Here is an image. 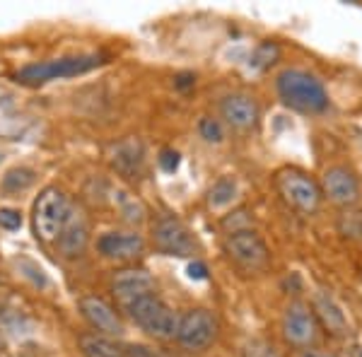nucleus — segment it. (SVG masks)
Segmentation results:
<instances>
[{
	"mask_svg": "<svg viewBox=\"0 0 362 357\" xmlns=\"http://www.w3.org/2000/svg\"><path fill=\"white\" fill-rule=\"evenodd\" d=\"M278 95L283 97L285 104L300 111H309V114H317L329 107L324 85L307 70H283L278 75Z\"/></svg>",
	"mask_w": 362,
	"mask_h": 357,
	"instance_id": "obj_1",
	"label": "nucleus"
},
{
	"mask_svg": "<svg viewBox=\"0 0 362 357\" xmlns=\"http://www.w3.org/2000/svg\"><path fill=\"white\" fill-rule=\"evenodd\" d=\"M73 213V203L70 198L56 186H49L39 193V198L34 201V210H32V225H34V234L42 242H56L61 237L63 227Z\"/></svg>",
	"mask_w": 362,
	"mask_h": 357,
	"instance_id": "obj_2",
	"label": "nucleus"
},
{
	"mask_svg": "<svg viewBox=\"0 0 362 357\" xmlns=\"http://www.w3.org/2000/svg\"><path fill=\"white\" fill-rule=\"evenodd\" d=\"M128 314L145 333L157 341H172L179 336V316L167 307L157 295H145L126 304Z\"/></svg>",
	"mask_w": 362,
	"mask_h": 357,
	"instance_id": "obj_3",
	"label": "nucleus"
},
{
	"mask_svg": "<svg viewBox=\"0 0 362 357\" xmlns=\"http://www.w3.org/2000/svg\"><path fill=\"white\" fill-rule=\"evenodd\" d=\"M104 61H107L104 54H83V56L56 58V61L32 63V66H25L17 73V80L29 85H42V83H51V80L75 78V75H83L99 68Z\"/></svg>",
	"mask_w": 362,
	"mask_h": 357,
	"instance_id": "obj_4",
	"label": "nucleus"
},
{
	"mask_svg": "<svg viewBox=\"0 0 362 357\" xmlns=\"http://www.w3.org/2000/svg\"><path fill=\"white\" fill-rule=\"evenodd\" d=\"M225 249L244 271H264L268 261H271L266 244L261 242L259 234H254L251 230L230 232L225 239Z\"/></svg>",
	"mask_w": 362,
	"mask_h": 357,
	"instance_id": "obj_5",
	"label": "nucleus"
},
{
	"mask_svg": "<svg viewBox=\"0 0 362 357\" xmlns=\"http://www.w3.org/2000/svg\"><path fill=\"white\" fill-rule=\"evenodd\" d=\"M278 191L283 198L300 213H314L321 203V191L307 174L295 172V169H285L278 174Z\"/></svg>",
	"mask_w": 362,
	"mask_h": 357,
	"instance_id": "obj_6",
	"label": "nucleus"
},
{
	"mask_svg": "<svg viewBox=\"0 0 362 357\" xmlns=\"http://www.w3.org/2000/svg\"><path fill=\"white\" fill-rule=\"evenodd\" d=\"M218 338V319L208 309H194L179 321L177 341L191 353H201Z\"/></svg>",
	"mask_w": 362,
	"mask_h": 357,
	"instance_id": "obj_7",
	"label": "nucleus"
},
{
	"mask_svg": "<svg viewBox=\"0 0 362 357\" xmlns=\"http://www.w3.org/2000/svg\"><path fill=\"white\" fill-rule=\"evenodd\" d=\"M153 237H155V247L160 249L162 254L191 256L196 251V242H194V237H191L189 227L179 218H174V215H162V218L155 222Z\"/></svg>",
	"mask_w": 362,
	"mask_h": 357,
	"instance_id": "obj_8",
	"label": "nucleus"
},
{
	"mask_svg": "<svg viewBox=\"0 0 362 357\" xmlns=\"http://www.w3.org/2000/svg\"><path fill=\"white\" fill-rule=\"evenodd\" d=\"M283 333L293 345H305L314 343L317 338V321H314V312L302 302H293L285 309L283 316Z\"/></svg>",
	"mask_w": 362,
	"mask_h": 357,
	"instance_id": "obj_9",
	"label": "nucleus"
},
{
	"mask_svg": "<svg viewBox=\"0 0 362 357\" xmlns=\"http://www.w3.org/2000/svg\"><path fill=\"white\" fill-rule=\"evenodd\" d=\"M97 249L107 259L133 261L145 251V239L133 232H107L97 239Z\"/></svg>",
	"mask_w": 362,
	"mask_h": 357,
	"instance_id": "obj_10",
	"label": "nucleus"
},
{
	"mask_svg": "<svg viewBox=\"0 0 362 357\" xmlns=\"http://www.w3.org/2000/svg\"><path fill=\"white\" fill-rule=\"evenodd\" d=\"M109 162L124 177H138L145 165V145L140 138H124L109 148Z\"/></svg>",
	"mask_w": 362,
	"mask_h": 357,
	"instance_id": "obj_11",
	"label": "nucleus"
},
{
	"mask_svg": "<svg viewBox=\"0 0 362 357\" xmlns=\"http://www.w3.org/2000/svg\"><path fill=\"white\" fill-rule=\"evenodd\" d=\"M80 312L87 319V324L95 331L104 333V336H121L124 333V324H121L119 314L102 297H83L80 300Z\"/></svg>",
	"mask_w": 362,
	"mask_h": 357,
	"instance_id": "obj_12",
	"label": "nucleus"
},
{
	"mask_svg": "<svg viewBox=\"0 0 362 357\" xmlns=\"http://www.w3.org/2000/svg\"><path fill=\"white\" fill-rule=\"evenodd\" d=\"M112 290L119 300H124V304L138 300V297L153 295L155 290V280L148 271H140V268H126L119 271L112 280Z\"/></svg>",
	"mask_w": 362,
	"mask_h": 357,
	"instance_id": "obj_13",
	"label": "nucleus"
},
{
	"mask_svg": "<svg viewBox=\"0 0 362 357\" xmlns=\"http://www.w3.org/2000/svg\"><path fill=\"white\" fill-rule=\"evenodd\" d=\"M324 193L338 206H353L360 198V184L346 167H331L324 174Z\"/></svg>",
	"mask_w": 362,
	"mask_h": 357,
	"instance_id": "obj_14",
	"label": "nucleus"
},
{
	"mask_svg": "<svg viewBox=\"0 0 362 357\" xmlns=\"http://www.w3.org/2000/svg\"><path fill=\"white\" fill-rule=\"evenodd\" d=\"M87 239H90V225H87V218H85L83 210L73 206V213H70L66 227H63L61 237H58V247H61V251L68 256V259H75V256H80L85 251Z\"/></svg>",
	"mask_w": 362,
	"mask_h": 357,
	"instance_id": "obj_15",
	"label": "nucleus"
},
{
	"mask_svg": "<svg viewBox=\"0 0 362 357\" xmlns=\"http://www.w3.org/2000/svg\"><path fill=\"white\" fill-rule=\"evenodd\" d=\"M220 111H223L227 124L232 128H239V131H247L259 119V107H256V102L249 95L225 97L223 104H220Z\"/></svg>",
	"mask_w": 362,
	"mask_h": 357,
	"instance_id": "obj_16",
	"label": "nucleus"
},
{
	"mask_svg": "<svg viewBox=\"0 0 362 357\" xmlns=\"http://www.w3.org/2000/svg\"><path fill=\"white\" fill-rule=\"evenodd\" d=\"M314 312L319 314L321 324L326 326L334 336H346L348 333V321H346V314L341 312V307H338V302L334 297L329 295V292H317L314 295Z\"/></svg>",
	"mask_w": 362,
	"mask_h": 357,
	"instance_id": "obj_17",
	"label": "nucleus"
},
{
	"mask_svg": "<svg viewBox=\"0 0 362 357\" xmlns=\"http://www.w3.org/2000/svg\"><path fill=\"white\" fill-rule=\"evenodd\" d=\"M114 196V206L119 210V215L124 218L126 222H131V225H140V222L145 220V206L138 201L136 196H133L131 191L126 189H114L112 191Z\"/></svg>",
	"mask_w": 362,
	"mask_h": 357,
	"instance_id": "obj_18",
	"label": "nucleus"
},
{
	"mask_svg": "<svg viewBox=\"0 0 362 357\" xmlns=\"http://www.w3.org/2000/svg\"><path fill=\"white\" fill-rule=\"evenodd\" d=\"M80 348H83L85 357H124V350L119 345L104 336H97V333L80 338Z\"/></svg>",
	"mask_w": 362,
	"mask_h": 357,
	"instance_id": "obj_19",
	"label": "nucleus"
},
{
	"mask_svg": "<svg viewBox=\"0 0 362 357\" xmlns=\"http://www.w3.org/2000/svg\"><path fill=\"white\" fill-rule=\"evenodd\" d=\"M235 198H237V181L232 177H220L208 191V206L220 210V208L230 206Z\"/></svg>",
	"mask_w": 362,
	"mask_h": 357,
	"instance_id": "obj_20",
	"label": "nucleus"
},
{
	"mask_svg": "<svg viewBox=\"0 0 362 357\" xmlns=\"http://www.w3.org/2000/svg\"><path fill=\"white\" fill-rule=\"evenodd\" d=\"M32 184H34V172L27 167H20V169H10V172L5 174L0 189L5 193H20V191L29 189Z\"/></svg>",
	"mask_w": 362,
	"mask_h": 357,
	"instance_id": "obj_21",
	"label": "nucleus"
},
{
	"mask_svg": "<svg viewBox=\"0 0 362 357\" xmlns=\"http://www.w3.org/2000/svg\"><path fill=\"white\" fill-rule=\"evenodd\" d=\"M278 56H280V49L273 42H264L259 46V49L254 51V56H251V63H249V68L251 70H264L268 66H273V63L278 61Z\"/></svg>",
	"mask_w": 362,
	"mask_h": 357,
	"instance_id": "obj_22",
	"label": "nucleus"
},
{
	"mask_svg": "<svg viewBox=\"0 0 362 357\" xmlns=\"http://www.w3.org/2000/svg\"><path fill=\"white\" fill-rule=\"evenodd\" d=\"M198 133H201V138L208 140V143H223V138H225L220 121L210 119V116H206V119L198 121Z\"/></svg>",
	"mask_w": 362,
	"mask_h": 357,
	"instance_id": "obj_23",
	"label": "nucleus"
},
{
	"mask_svg": "<svg viewBox=\"0 0 362 357\" xmlns=\"http://www.w3.org/2000/svg\"><path fill=\"white\" fill-rule=\"evenodd\" d=\"M0 227L8 232H15L22 227V215L20 210H13V208H0Z\"/></svg>",
	"mask_w": 362,
	"mask_h": 357,
	"instance_id": "obj_24",
	"label": "nucleus"
},
{
	"mask_svg": "<svg viewBox=\"0 0 362 357\" xmlns=\"http://www.w3.org/2000/svg\"><path fill=\"white\" fill-rule=\"evenodd\" d=\"M179 162H181V157H179V152L177 150H162L160 152V167L165 169L167 174H174L179 169Z\"/></svg>",
	"mask_w": 362,
	"mask_h": 357,
	"instance_id": "obj_25",
	"label": "nucleus"
},
{
	"mask_svg": "<svg viewBox=\"0 0 362 357\" xmlns=\"http://www.w3.org/2000/svg\"><path fill=\"white\" fill-rule=\"evenodd\" d=\"M247 357H280V355L271 348V345H266V343H254V345H249Z\"/></svg>",
	"mask_w": 362,
	"mask_h": 357,
	"instance_id": "obj_26",
	"label": "nucleus"
},
{
	"mask_svg": "<svg viewBox=\"0 0 362 357\" xmlns=\"http://www.w3.org/2000/svg\"><path fill=\"white\" fill-rule=\"evenodd\" d=\"M186 271H189L191 280H206L208 278V268H206V263H201V261H191Z\"/></svg>",
	"mask_w": 362,
	"mask_h": 357,
	"instance_id": "obj_27",
	"label": "nucleus"
},
{
	"mask_svg": "<svg viewBox=\"0 0 362 357\" xmlns=\"http://www.w3.org/2000/svg\"><path fill=\"white\" fill-rule=\"evenodd\" d=\"M131 350H136V353H133V357H160L157 353H153L150 348H143V345H138V348H131Z\"/></svg>",
	"mask_w": 362,
	"mask_h": 357,
	"instance_id": "obj_28",
	"label": "nucleus"
},
{
	"mask_svg": "<svg viewBox=\"0 0 362 357\" xmlns=\"http://www.w3.org/2000/svg\"><path fill=\"white\" fill-rule=\"evenodd\" d=\"M189 85H194V75H179V78H177L179 90H184V87H189Z\"/></svg>",
	"mask_w": 362,
	"mask_h": 357,
	"instance_id": "obj_29",
	"label": "nucleus"
},
{
	"mask_svg": "<svg viewBox=\"0 0 362 357\" xmlns=\"http://www.w3.org/2000/svg\"><path fill=\"white\" fill-rule=\"evenodd\" d=\"M302 357H334V355H326V353H305Z\"/></svg>",
	"mask_w": 362,
	"mask_h": 357,
	"instance_id": "obj_30",
	"label": "nucleus"
}]
</instances>
